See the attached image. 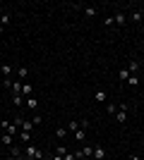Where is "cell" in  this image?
I'll use <instances>...</instances> for the list:
<instances>
[{
	"mask_svg": "<svg viewBox=\"0 0 144 160\" xmlns=\"http://www.w3.org/2000/svg\"><path fill=\"white\" fill-rule=\"evenodd\" d=\"M24 158H27V160H41L43 153L34 146V143H27V146H24Z\"/></svg>",
	"mask_w": 144,
	"mask_h": 160,
	"instance_id": "6da1fadb",
	"label": "cell"
},
{
	"mask_svg": "<svg viewBox=\"0 0 144 160\" xmlns=\"http://www.w3.org/2000/svg\"><path fill=\"white\" fill-rule=\"evenodd\" d=\"M127 103H120V105H118V112H115V120L118 122H127Z\"/></svg>",
	"mask_w": 144,
	"mask_h": 160,
	"instance_id": "7a4b0ae2",
	"label": "cell"
},
{
	"mask_svg": "<svg viewBox=\"0 0 144 160\" xmlns=\"http://www.w3.org/2000/svg\"><path fill=\"white\" fill-rule=\"evenodd\" d=\"M91 158H94V160H106V148H103V146H94Z\"/></svg>",
	"mask_w": 144,
	"mask_h": 160,
	"instance_id": "3957f363",
	"label": "cell"
},
{
	"mask_svg": "<svg viewBox=\"0 0 144 160\" xmlns=\"http://www.w3.org/2000/svg\"><path fill=\"white\" fill-rule=\"evenodd\" d=\"M113 19H115V27H125V24H127V14L125 12H115Z\"/></svg>",
	"mask_w": 144,
	"mask_h": 160,
	"instance_id": "277c9868",
	"label": "cell"
},
{
	"mask_svg": "<svg viewBox=\"0 0 144 160\" xmlns=\"http://www.w3.org/2000/svg\"><path fill=\"white\" fill-rule=\"evenodd\" d=\"M24 105H27L29 110H31V112H34L36 108H39V100H36V96H29V98L24 100Z\"/></svg>",
	"mask_w": 144,
	"mask_h": 160,
	"instance_id": "5b68a950",
	"label": "cell"
},
{
	"mask_svg": "<svg viewBox=\"0 0 144 160\" xmlns=\"http://www.w3.org/2000/svg\"><path fill=\"white\" fill-rule=\"evenodd\" d=\"M17 139H19L22 143L27 146V143H31V132H22V129H19V134H17Z\"/></svg>",
	"mask_w": 144,
	"mask_h": 160,
	"instance_id": "8992f818",
	"label": "cell"
},
{
	"mask_svg": "<svg viewBox=\"0 0 144 160\" xmlns=\"http://www.w3.org/2000/svg\"><path fill=\"white\" fill-rule=\"evenodd\" d=\"M14 141H17V139H14V136H10V134H3V136H0V143H3V146H7V148L12 146Z\"/></svg>",
	"mask_w": 144,
	"mask_h": 160,
	"instance_id": "52a82bcc",
	"label": "cell"
},
{
	"mask_svg": "<svg viewBox=\"0 0 144 160\" xmlns=\"http://www.w3.org/2000/svg\"><path fill=\"white\" fill-rule=\"evenodd\" d=\"M22 96H24V100H27L29 96H34V88H31V84H22Z\"/></svg>",
	"mask_w": 144,
	"mask_h": 160,
	"instance_id": "ba28073f",
	"label": "cell"
},
{
	"mask_svg": "<svg viewBox=\"0 0 144 160\" xmlns=\"http://www.w3.org/2000/svg\"><path fill=\"white\" fill-rule=\"evenodd\" d=\"M17 77H19V81H24V79L29 77V67H24V65L17 67Z\"/></svg>",
	"mask_w": 144,
	"mask_h": 160,
	"instance_id": "9c48e42d",
	"label": "cell"
},
{
	"mask_svg": "<svg viewBox=\"0 0 144 160\" xmlns=\"http://www.w3.org/2000/svg\"><path fill=\"white\" fill-rule=\"evenodd\" d=\"M106 98H108V96H106V91H101V88L94 93V100H96V103H106Z\"/></svg>",
	"mask_w": 144,
	"mask_h": 160,
	"instance_id": "30bf717a",
	"label": "cell"
},
{
	"mask_svg": "<svg viewBox=\"0 0 144 160\" xmlns=\"http://www.w3.org/2000/svg\"><path fill=\"white\" fill-rule=\"evenodd\" d=\"M130 19H132V22H135V24H139V22H142V19H144V14H142V10H135V12H132V14H130Z\"/></svg>",
	"mask_w": 144,
	"mask_h": 160,
	"instance_id": "8fae6325",
	"label": "cell"
},
{
	"mask_svg": "<svg viewBox=\"0 0 144 160\" xmlns=\"http://www.w3.org/2000/svg\"><path fill=\"white\" fill-rule=\"evenodd\" d=\"M0 72L5 79H10V74H12V65H0Z\"/></svg>",
	"mask_w": 144,
	"mask_h": 160,
	"instance_id": "7c38bea8",
	"label": "cell"
},
{
	"mask_svg": "<svg viewBox=\"0 0 144 160\" xmlns=\"http://www.w3.org/2000/svg\"><path fill=\"white\" fill-rule=\"evenodd\" d=\"M127 72H130V74H137V72H139V62H137V60H132L130 65H127Z\"/></svg>",
	"mask_w": 144,
	"mask_h": 160,
	"instance_id": "4fadbf2b",
	"label": "cell"
},
{
	"mask_svg": "<svg viewBox=\"0 0 144 160\" xmlns=\"http://www.w3.org/2000/svg\"><path fill=\"white\" fill-rule=\"evenodd\" d=\"M118 79H120V81H127V79H130V72H127V67H123V69L118 72Z\"/></svg>",
	"mask_w": 144,
	"mask_h": 160,
	"instance_id": "5bb4252c",
	"label": "cell"
},
{
	"mask_svg": "<svg viewBox=\"0 0 144 160\" xmlns=\"http://www.w3.org/2000/svg\"><path fill=\"white\" fill-rule=\"evenodd\" d=\"M55 136H58V139H65V136H67V127H58L55 129Z\"/></svg>",
	"mask_w": 144,
	"mask_h": 160,
	"instance_id": "9a60e30c",
	"label": "cell"
},
{
	"mask_svg": "<svg viewBox=\"0 0 144 160\" xmlns=\"http://www.w3.org/2000/svg\"><path fill=\"white\" fill-rule=\"evenodd\" d=\"M75 139L77 141H84V139H87V129H77V132H75Z\"/></svg>",
	"mask_w": 144,
	"mask_h": 160,
	"instance_id": "2e32d148",
	"label": "cell"
},
{
	"mask_svg": "<svg viewBox=\"0 0 144 160\" xmlns=\"http://www.w3.org/2000/svg\"><path fill=\"white\" fill-rule=\"evenodd\" d=\"M77 129H79V120H77V122H67V132H72V134H75Z\"/></svg>",
	"mask_w": 144,
	"mask_h": 160,
	"instance_id": "e0dca14e",
	"label": "cell"
},
{
	"mask_svg": "<svg viewBox=\"0 0 144 160\" xmlns=\"http://www.w3.org/2000/svg\"><path fill=\"white\" fill-rule=\"evenodd\" d=\"M12 100H14V105H17V108H22V105H24V96H12Z\"/></svg>",
	"mask_w": 144,
	"mask_h": 160,
	"instance_id": "ac0fdd59",
	"label": "cell"
},
{
	"mask_svg": "<svg viewBox=\"0 0 144 160\" xmlns=\"http://www.w3.org/2000/svg\"><path fill=\"white\" fill-rule=\"evenodd\" d=\"M91 153H94V146H84L82 148V155H84V158H91Z\"/></svg>",
	"mask_w": 144,
	"mask_h": 160,
	"instance_id": "d6986e66",
	"label": "cell"
},
{
	"mask_svg": "<svg viewBox=\"0 0 144 160\" xmlns=\"http://www.w3.org/2000/svg\"><path fill=\"white\" fill-rule=\"evenodd\" d=\"M127 81H130V86H139V77H137V74H130V79H127Z\"/></svg>",
	"mask_w": 144,
	"mask_h": 160,
	"instance_id": "ffe728a7",
	"label": "cell"
},
{
	"mask_svg": "<svg viewBox=\"0 0 144 160\" xmlns=\"http://www.w3.org/2000/svg\"><path fill=\"white\" fill-rule=\"evenodd\" d=\"M106 110H108V115H115V112H118V105H115V103H108V105H106Z\"/></svg>",
	"mask_w": 144,
	"mask_h": 160,
	"instance_id": "44dd1931",
	"label": "cell"
},
{
	"mask_svg": "<svg viewBox=\"0 0 144 160\" xmlns=\"http://www.w3.org/2000/svg\"><path fill=\"white\" fill-rule=\"evenodd\" d=\"M103 27H115V19H113V17H106V19H103Z\"/></svg>",
	"mask_w": 144,
	"mask_h": 160,
	"instance_id": "7402d4cb",
	"label": "cell"
},
{
	"mask_svg": "<svg viewBox=\"0 0 144 160\" xmlns=\"http://www.w3.org/2000/svg\"><path fill=\"white\" fill-rule=\"evenodd\" d=\"M84 14L87 17H96V7H84Z\"/></svg>",
	"mask_w": 144,
	"mask_h": 160,
	"instance_id": "603a6c76",
	"label": "cell"
},
{
	"mask_svg": "<svg viewBox=\"0 0 144 160\" xmlns=\"http://www.w3.org/2000/svg\"><path fill=\"white\" fill-rule=\"evenodd\" d=\"M31 122H34V127H36V124H41V122H43V117H41V115H34V117H31Z\"/></svg>",
	"mask_w": 144,
	"mask_h": 160,
	"instance_id": "cb8c5ba5",
	"label": "cell"
},
{
	"mask_svg": "<svg viewBox=\"0 0 144 160\" xmlns=\"http://www.w3.org/2000/svg\"><path fill=\"white\" fill-rule=\"evenodd\" d=\"M55 153H58V155H65V153H67V148H65V146H58V148H55Z\"/></svg>",
	"mask_w": 144,
	"mask_h": 160,
	"instance_id": "d4e9b609",
	"label": "cell"
},
{
	"mask_svg": "<svg viewBox=\"0 0 144 160\" xmlns=\"http://www.w3.org/2000/svg\"><path fill=\"white\" fill-rule=\"evenodd\" d=\"M62 160H77V158H75V153H70V151H67V153L62 155Z\"/></svg>",
	"mask_w": 144,
	"mask_h": 160,
	"instance_id": "484cf974",
	"label": "cell"
},
{
	"mask_svg": "<svg viewBox=\"0 0 144 160\" xmlns=\"http://www.w3.org/2000/svg\"><path fill=\"white\" fill-rule=\"evenodd\" d=\"M79 129H89V122H87V120H79Z\"/></svg>",
	"mask_w": 144,
	"mask_h": 160,
	"instance_id": "4316f807",
	"label": "cell"
},
{
	"mask_svg": "<svg viewBox=\"0 0 144 160\" xmlns=\"http://www.w3.org/2000/svg\"><path fill=\"white\" fill-rule=\"evenodd\" d=\"M130 160H142V158H139V155H130Z\"/></svg>",
	"mask_w": 144,
	"mask_h": 160,
	"instance_id": "83f0119b",
	"label": "cell"
},
{
	"mask_svg": "<svg viewBox=\"0 0 144 160\" xmlns=\"http://www.w3.org/2000/svg\"><path fill=\"white\" fill-rule=\"evenodd\" d=\"M7 160H17V158H12V155H10V158H7Z\"/></svg>",
	"mask_w": 144,
	"mask_h": 160,
	"instance_id": "f1b7e54d",
	"label": "cell"
},
{
	"mask_svg": "<svg viewBox=\"0 0 144 160\" xmlns=\"http://www.w3.org/2000/svg\"><path fill=\"white\" fill-rule=\"evenodd\" d=\"M3 29H5V27H0V33H3Z\"/></svg>",
	"mask_w": 144,
	"mask_h": 160,
	"instance_id": "f546056e",
	"label": "cell"
}]
</instances>
